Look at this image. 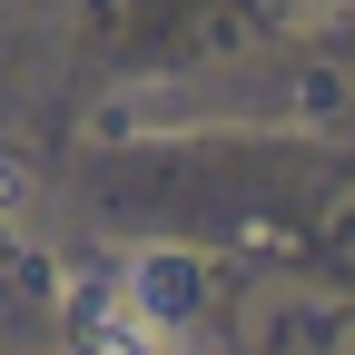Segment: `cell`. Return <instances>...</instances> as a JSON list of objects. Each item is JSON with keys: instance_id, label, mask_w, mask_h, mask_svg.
Instances as JSON below:
<instances>
[{"instance_id": "obj_1", "label": "cell", "mask_w": 355, "mask_h": 355, "mask_svg": "<svg viewBox=\"0 0 355 355\" xmlns=\"http://www.w3.org/2000/svg\"><path fill=\"white\" fill-rule=\"evenodd\" d=\"M69 336L79 345H158V316H148V306H139V286H79L69 296Z\"/></svg>"}]
</instances>
